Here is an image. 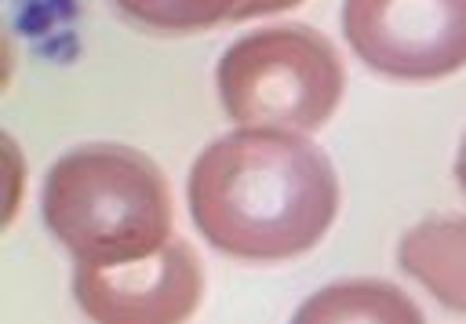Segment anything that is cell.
Masks as SVG:
<instances>
[{
  "label": "cell",
  "instance_id": "1",
  "mask_svg": "<svg viewBox=\"0 0 466 324\" xmlns=\"http://www.w3.org/2000/svg\"><path fill=\"white\" fill-rule=\"evenodd\" d=\"M186 204L215 251L280 262L324 240L339 211V175L299 131L237 127L197 153Z\"/></svg>",
  "mask_w": 466,
  "mask_h": 324
},
{
  "label": "cell",
  "instance_id": "2",
  "mask_svg": "<svg viewBox=\"0 0 466 324\" xmlns=\"http://www.w3.org/2000/svg\"><path fill=\"white\" fill-rule=\"evenodd\" d=\"M47 233L91 266L142 258L171 240L164 171L138 149L87 142L62 153L40 186Z\"/></svg>",
  "mask_w": 466,
  "mask_h": 324
},
{
  "label": "cell",
  "instance_id": "3",
  "mask_svg": "<svg viewBox=\"0 0 466 324\" xmlns=\"http://www.w3.org/2000/svg\"><path fill=\"white\" fill-rule=\"evenodd\" d=\"M218 102L240 127L320 131L346 87L328 36L309 25H269L237 36L215 66Z\"/></svg>",
  "mask_w": 466,
  "mask_h": 324
},
{
  "label": "cell",
  "instance_id": "4",
  "mask_svg": "<svg viewBox=\"0 0 466 324\" xmlns=\"http://www.w3.org/2000/svg\"><path fill=\"white\" fill-rule=\"evenodd\" d=\"M353 55L393 80H437L466 66V0H342Z\"/></svg>",
  "mask_w": 466,
  "mask_h": 324
},
{
  "label": "cell",
  "instance_id": "5",
  "mask_svg": "<svg viewBox=\"0 0 466 324\" xmlns=\"http://www.w3.org/2000/svg\"><path fill=\"white\" fill-rule=\"evenodd\" d=\"M200 258L178 237L142 258L73 266V299L98 324H175L200 306Z\"/></svg>",
  "mask_w": 466,
  "mask_h": 324
},
{
  "label": "cell",
  "instance_id": "6",
  "mask_svg": "<svg viewBox=\"0 0 466 324\" xmlns=\"http://www.w3.org/2000/svg\"><path fill=\"white\" fill-rule=\"evenodd\" d=\"M397 266L441 306L466 313V218H422L397 240Z\"/></svg>",
  "mask_w": 466,
  "mask_h": 324
},
{
  "label": "cell",
  "instance_id": "7",
  "mask_svg": "<svg viewBox=\"0 0 466 324\" xmlns=\"http://www.w3.org/2000/svg\"><path fill=\"white\" fill-rule=\"evenodd\" d=\"M295 320L299 324H320V320H386V324L411 320L419 324L422 309L390 280L357 277V280H339V284L313 291L295 309Z\"/></svg>",
  "mask_w": 466,
  "mask_h": 324
},
{
  "label": "cell",
  "instance_id": "8",
  "mask_svg": "<svg viewBox=\"0 0 466 324\" xmlns=\"http://www.w3.org/2000/svg\"><path fill=\"white\" fill-rule=\"evenodd\" d=\"M127 22L153 33H197L229 22L240 0H109Z\"/></svg>",
  "mask_w": 466,
  "mask_h": 324
},
{
  "label": "cell",
  "instance_id": "9",
  "mask_svg": "<svg viewBox=\"0 0 466 324\" xmlns=\"http://www.w3.org/2000/svg\"><path fill=\"white\" fill-rule=\"evenodd\" d=\"M302 0H240L229 15V22H248V18H258V15H277V11H288Z\"/></svg>",
  "mask_w": 466,
  "mask_h": 324
},
{
  "label": "cell",
  "instance_id": "10",
  "mask_svg": "<svg viewBox=\"0 0 466 324\" xmlns=\"http://www.w3.org/2000/svg\"><path fill=\"white\" fill-rule=\"evenodd\" d=\"M455 182H459V189H462V197H466V131H462L459 153H455Z\"/></svg>",
  "mask_w": 466,
  "mask_h": 324
}]
</instances>
